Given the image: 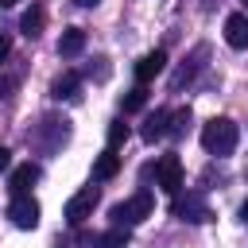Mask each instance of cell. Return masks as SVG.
Listing matches in <instances>:
<instances>
[{"instance_id":"cell-12","label":"cell","mask_w":248,"mask_h":248,"mask_svg":"<svg viewBox=\"0 0 248 248\" xmlns=\"http://www.w3.org/2000/svg\"><path fill=\"white\" fill-rule=\"evenodd\" d=\"M78 89H81V78H78V74H62V78H54L50 97H54V101H78V97H81Z\"/></svg>"},{"instance_id":"cell-14","label":"cell","mask_w":248,"mask_h":248,"mask_svg":"<svg viewBox=\"0 0 248 248\" xmlns=\"http://www.w3.org/2000/svg\"><path fill=\"white\" fill-rule=\"evenodd\" d=\"M81 50H85V31H81V27H66L62 39H58V54L74 58V54H81Z\"/></svg>"},{"instance_id":"cell-8","label":"cell","mask_w":248,"mask_h":248,"mask_svg":"<svg viewBox=\"0 0 248 248\" xmlns=\"http://www.w3.org/2000/svg\"><path fill=\"white\" fill-rule=\"evenodd\" d=\"M163 66H167V54H163V50L143 54V58L136 62V81H140V85H147L151 78H159V74H163Z\"/></svg>"},{"instance_id":"cell-15","label":"cell","mask_w":248,"mask_h":248,"mask_svg":"<svg viewBox=\"0 0 248 248\" xmlns=\"http://www.w3.org/2000/svg\"><path fill=\"white\" fill-rule=\"evenodd\" d=\"M116 170H120V155H116V147H108L105 155H97V163H93V178L105 182V178H112Z\"/></svg>"},{"instance_id":"cell-17","label":"cell","mask_w":248,"mask_h":248,"mask_svg":"<svg viewBox=\"0 0 248 248\" xmlns=\"http://www.w3.org/2000/svg\"><path fill=\"white\" fill-rule=\"evenodd\" d=\"M93 248H128V229H112L93 240Z\"/></svg>"},{"instance_id":"cell-19","label":"cell","mask_w":248,"mask_h":248,"mask_svg":"<svg viewBox=\"0 0 248 248\" xmlns=\"http://www.w3.org/2000/svg\"><path fill=\"white\" fill-rule=\"evenodd\" d=\"M124 140H128V124L124 120H112L108 124V147H120Z\"/></svg>"},{"instance_id":"cell-20","label":"cell","mask_w":248,"mask_h":248,"mask_svg":"<svg viewBox=\"0 0 248 248\" xmlns=\"http://www.w3.org/2000/svg\"><path fill=\"white\" fill-rule=\"evenodd\" d=\"M8 54H12V39H8V35H0V62H4Z\"/></svg>"},{"instance_id":"cell-5","label":"cell","mask_w":248,"mask_h":248,"mask_svg":"<svg viewBox=\"0 0 248 248\" xmlns=\"http://www.w3.org/2000/svg\"><path fill=\"white\" fill-rule=\"evenodd\" d=\"M93 209H97V186H85V190H78L66 202V221L70 225H81V221L93 217Z\"/></svg>"},{"instance_id":"cell-22","label":"cell","mask_w":248,"mask_h":248,"mask_svg":"<svg viewBox=\"0 0 248 248\" xmlns=\"http://www.w3.org/2000/svg\"><path fill=\"white\" fill-rule=\"evenodd\" d=\"M8 89H12V81H8V78H0V97H8Z\"/></svg>"},{"instance_id":"cell-7","label":"cell","mask_w":248,"mask_h":248,"mask_svg":"<svg viewBox=\"0 0 248 248\" xmlns=\"http://www.w3.org/2000/svg\"><path fill=\"white\" fill-rule=\"evenodd\" d=\"M225 43L232 50H248V16L244 12H232L225 19Z\"/></svg>"},{"instance_id":"cell-4","label":"cell","mask_w":248,"mask_h":248,"mask_svg":"<svg viewBox=\"0 0 248 248\" xmlns=\"http://www.w3.org/2000/svg\"><path fill=\"white\" fill-rule=\"evenodd\" d=\"M155 186L163 194H178L182 190V163H178V155H163L155 163Z\"/></svg>"},{"instance_id":"cell-10","label":"cell","mask_w":248,"mask_h":248,"mask_svg":"<svg viewBox=\"0 0 248 248\" xmlns=\"http://www.w3.org/2000/svg\"><path fill=\"white\" fill-rule=\"evenodd\" d=\"M167 120H170V112H167V108H155V112H147V120H143V128H140L143 143H155L159 136H167Z\"/></svg>"},{"instance_id":"cell-23","label":"cell","mask_w":248,"mask_h":248,"mask_svg":"<svg viewBox=\"0 0 248 248\" xmlns=\"http://www.w3.org/2000/svg\"><path fill=\"white\" fill-rule=\"evenodd\" d=\"M240 221H244V225H248V202H244V205H240Z\"/></svg>"},{"instance_id":"cell-13","label":"cell","mask_w":248,"mask_h":248,"mask_svg":"<svg viewBox=\"0 0 248 248\" xmlns=\"http://www.w3.org/2000/svg\"><path fill=\"white\" fill-rule=\"evenodd\" d=\"M43 23H46V12H43V4H31V8L23 12V19H19V31H23L27 39H35V35H43Z\"/></svg>"},{"instance_id":"cell-25","label":"cell","mask_w":248,"mask_h":248,"mask_svg":"<svg viewBox=\"0 0 248 248\" xmlns=\"http://www.w3.org/2000/svg\"><path fill=\"white\" fill-rule=\"evenodd\" d=\"M0 4H4V8H12V4H19V0H0Z\"/></svg>"},{"instance_id":"cell-6","label":"cell","mask_w":248,"mask_h":248,"mask_svg":"<svg viewBox=\"0 0 248 248\" xmlns=\"http://www.w3.org/2000/svg\"><path fill=\"white\" fill-rule=\"evenodd\" d=\"M8 217L16 229H35L39 225V202L31 194H16V202L8 205Z\"/></svg>"},{"instance_id":"cell-16","label":"cell","mask_w":248,"mask_h":248,"mask_svg":"<svg viewBox=\"0 0 248 248\" xmlns=\"http://www.w3.org/2000/svg\"><path fill=\"white\" fill-rule=\"evenodd\" d=\"M190 120H194V112L190 108H178L170 120H167V136H174V140H182L186 132H190Z\"/></svg>"},{"instance_id":"cell-11","label":"cell","mask_w":248,"mask_h":248,"mask_svg":"<svg viewBox=\"0 0 248 248\" xmlns=\"http://www.w3.org/2000/svg\"><path fill=\"white\" fill-rule=\"evenodd\" d=\"M35 182H39V167H35V163H23V167H16V170H12L8 190H12V194H27Z\"/></svg>"},{"instance_id":"cell-3","label":"cell","mask_w":248,"mask_h":248,"mask_svg":"<svg viewBox=\"0 0 248 248\" xmlns=\"http://www.w3.org/2000/svg\"><path fill=\"white\" fill-rule=\"evenodd\" d=\"M170 213H174L178 221H186V225H205V221H213V209H209V202H205V194H202V190L174 194Z\"/></svg>"},{"instance_id":"cell-18","label":"cell","mask_w":248,"mask_h":248,"mask_svg":"<svg viewBox=\"0 0 248 248\" xmlns=\"http://www.w3.org/2000/svg\"><path fill=\"white\" fill-rule=\"evenodd\" d=\"M143 105H147V93H143V85H140V89H132V93L120 101V108H124V112H140Z\"/></svg>"},{"instance_id":"cell-21","label":"cell","mask_w":248,"mask_h":248,"mask_svg":"<svg viewBox=\"0 0 248 248\" xmlns=\"http://www.w3.org/2000/svg\"><path fill=\"white\" fill-rule=\"evenodd\" d=\"M8 167H12V151H8V147H0V170H8Z\"/></svg>"},{"instance_id":"cell-9","label":"cell","mask_w":248,"mask_h":248,"mask_svg":"<svg viewBox=\"0 0 248 248\" xmlns=\"http://www.w3.org/2000/svg\"><path fill=\"white\" fill-rule=\"evenodd\" d=\"M202 58H209V46H194L190 62H182V70H178V74L170 78V89H174V93H178V89H182V85H186V81H190V78H194V74L202 70Z\"/></svg>"},{"instance_id":"cell-24","label":"cell","mask_w":248,"mask_h":248,"mask_svg":"<svg viewBox=\"0 0 248 248\" xmlns=\"http://www.w3.org/2000/svg\"><path fill=\"white\" fill-rule=\"evenodd\" d=\"M74 4H78V8H93L97 0H74Z\"/></svg>"},{"instance_id":"cell-2","label":"cell","mask_w":248,"mask_h":248,"mask_svg":"<svg viewBox=\"0 0 248 248\" xmlns=\"http://www.w3.org/2000/svg\"><path fill=\"white\" fill-rule=\"evenodd\" d=\"M151 209H155V198H151L147 190H140V194H132L128 202H116V205L108 209V217H112V225H116V229H132V225L147 221V217H151Z\"/></svg>"},{"instance_id":"cell-1","label":"cell","mask_w":248,"mask_h":248,"mask_svg":"<svg viewBox=\"0 0 248 248\" xmlns=\"http://www.w3.org/2000/svg\"><path fill=\"white\" fill-rule=\"evenodd\" d=\"M236 140H240V128H236V120H229V116H213V120L202 128V147H205L209 155H217V159L232 155V151H236Z\"/></svg>"}]
</instances>
